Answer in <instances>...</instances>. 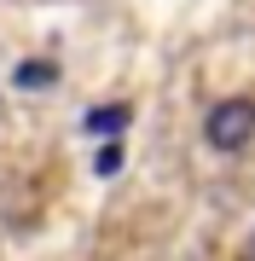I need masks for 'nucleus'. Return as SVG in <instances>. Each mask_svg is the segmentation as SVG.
Returning <instances> with one entry per match:
<instances>
[{"label": "nucleus", "mask_w": 255, "mask_h": 261, "mask_svg": "<svg viewBox=\"0 0 255 261\" xmlns=\"http://www.w3.org/2000/svg\"><path fill=\"white\" fill-rule=\"evenodd\" d=\"M203 140L215 151H244L255 140V99H220L203 116Z\"/></svg>", "instance_id": "f257e3e1"}, {"label": "nucleus", "mask_w": 255, "mask_h": 261, "mask_svg": "<svg viewBox=\"0 0 255 261\" xmlns=\"http://www.w3.org/2000/svg\"><path fill=\"white\" fill-rule=\"evenodd\" d=\"M133 122L128 105H99V111H87V134H122Z\"/></svg>", "instance_id": "f03ea898"}, {"label": "nucleus", "mask_w": 255, "mask_h": 261, "mask_svg": "<svg viewBox=\"0 0 255 261\" xmlns=\"http://www.w3.org/2000/svg\"><path fill=\"white\" fill-rule=\"evenodd\" d=\"M47 82H58V64H23L18 70V87H47Z\"/></svg>", "instance_id": "7ed1b4c3"}, {"label": "nucleus", "mask_w": 255, "mask_h": 261, "mask_svg": "<svg viewBox=\"0 0 255 261\" xmlns=\"http://www.w3.org/2000/svg\"><path fill=\"white\" fill-rule=\"evenodd\" d=\"M93 168H99V174H116V168H122V145H99V157H93Z\"/></svg>", "instance_id": "20e7f679"}, {"label": "nucleus", "mask_w": 255, "mask_h": 261, "mask_svg": "<svg viewBox=\"0 0 255 261\" xmlns=\"http://www.w3.org/2000/svg\"><path fill=\"white\" fill-rule=\"evenodd\" d=\"M249 261H255V238H249Z\"/></svg>", "instance_id": "39448f33"}]
</instances>
